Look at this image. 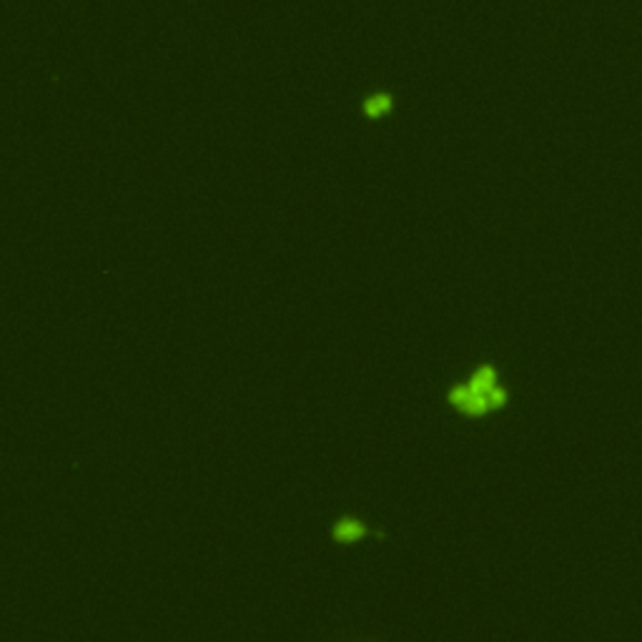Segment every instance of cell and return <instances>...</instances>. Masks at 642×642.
Instances as JSON below:
<instances>
[{
  "label": "cell",
  "mask_w": 642,
  "mask_h": 642,
  "mask_svg": "<svg viewBox=\"0 0 642 642\" xmlns=\"http://www.w3.org/2000/svg\"><path fill=\"white\" fill-rule=\"evenodd\" d=\"M389 111H392V96L389 93H377V96H369L364 101V113L369 118H382Z\"/></svg>",
  "instance_id": "obj_3"
},
{
  "label": "cell",
  "mask_w": 642,
  "mask_h": 642,
  "mask_svg": "<svg viewBox=\"0 0 642 642\" xmlns=\"http://www.w3.org/2000/svg\"><path fill=\"white\" fill-rule=\"evenodd\" d=\"M449 404L467 417H482L489 409L507 404V392L497 384L492 366H479L467 384H459L449 392Z\"/></svg>",
  "instance_id": "obj_1"
},
{
  "label": "cell",
  "mask_w": 642,
  "mask_h": 642,
  "mask_svg": "<svg viewBox=\"0 0 642 642\" xmlns=\"http://www.w3.org/2000/svg\"><path fill=\"white\" fill-rule=\"evenodd\" d=\"M366 527L361 525L356 517H341L334 527H331V537L341 545H351V542H359L361 537H366Z\"/></svg>",
  "instance_id": "obj_2"
}]
</instances>
